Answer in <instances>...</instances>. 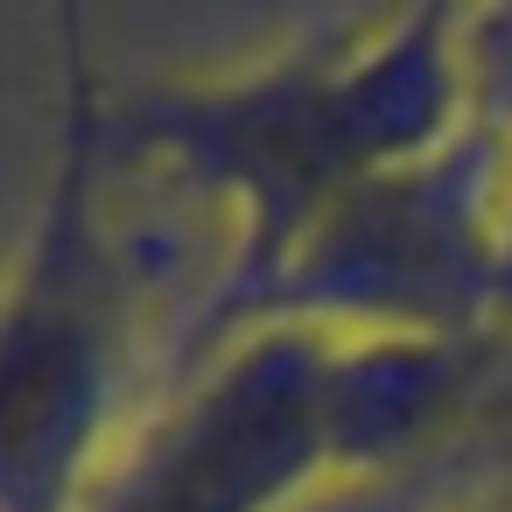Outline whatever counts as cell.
<instances>
[{
    "instance_id": "cell-1",
    "label": "cell",
    "mask_w": 512,
    "mask_h": 512,
    "mask_svg": "<svg viewBox=\"0 0 512 512\" xmlns=\"http://www.w3.org/2000/svg\"><path fill=\"white\" fill-rule=\"evenodd\" d=\"M470 120L463 8H407L386 22H330L267 64L106 92L120 169H162L225 211V260L197 309L190 358L246 330L295 246L372 176L442 148Z\"/></svg>"
},
{
    "instance_id": "cell-2",
    "label": "cell",
    "mask_w": 512,
    "mask_h": 512,
    "mask_svg": "<svg viewBox=\"0 0 512 512\" xmlns=\"http://www.w3.org/2000/svg\"><path fill=\"white\" fill-rule=\"evenodd\" d=\"M505 358L512 330L253 323L148 407L85 512H309L323 491L435 449Z\"/></svg>"
},
{
    "instance_id": "cell-3",
    "label": "cell",
    "mask_w": 512,
    "mask_h": 512,
    "mask_svg": "<svg viewBox=\"0 0 512 512\" xmlns=\"http://www.w3.org/2000/svg\"><path fill=\"white\" fill-rule=\"evenodd\" d=\"M57 36L50 176L0 267V512H85L106 463L183 379V330L155 323L148 246L106 204L120 162L85 22L57 15Z\"/></svg>"
},
{
    "instance_id": "cell-4",
    "label": "cell",
    "mask_w": 512,
    "mask_h": 512,
    "mask_svg": "<svg viewBox=\"0 0 512 512\" xmlns=\"http://www.w3.org/2000/svg\"><path fill=\"white\" fill-rule=\"evenodd\" d=\"M505 148L470 113L442 148L358 183L274 274L253 323L484 337L505 323Z\"/></svg>"
},
{
    "instance_id": "cell-5",
    "label": "cell",
    "mask_w": 512,
    "mask_h": 512,
    "mask_svg": "<svg viewBox=\"0 0 512 512\" xmlns=\"http://www.w3.org/2000/svg\"><path fill=\"white\" fill-rule=\"evenodd\" d=\"M463 78L470 113L498 134L512 176V8H463ZM505 323H512V197H505Z\"/></svg>"
}]
</instances>
